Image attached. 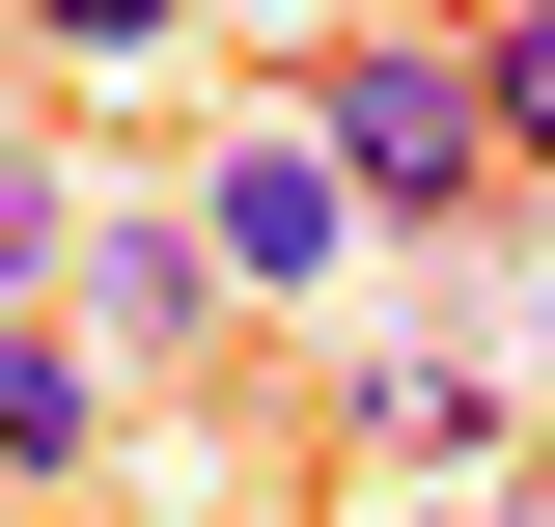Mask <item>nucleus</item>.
<instances>
[{
	"instance_id": "f257e3e1",
	"label": "nucleus",
	"mask_w": 555,
	"mask_h": 527,
	"mask_svg": "<svg viewBox=\"0 0 555 527\" xmlns=\"http://www.w3.org/2000/svg\"><path fill=\"white\" fill-rule=\"evenodd\" d=\"M306 112H334L361 222H416V250H473V222H500V112H473V56H444V28H334V56H306Z\"/></svg>"
},
{
	"instance_id": "423d86ee",
	"label": "nucleus",
	"mask_w": 555,
	"mask_h": 527,
	"mask_svg": "<svg viewBox=\"0 0 555 527\" xmlns=\"http://www.w3.org/2000/svg\"><path fill=\"white\" fill-rule=\"evenodd\" d=\"M0 56H56V83H139V56H195V0H0Z\"/></svg>"
},
{
	"instance_id": "9d476101",
	"label": "nucleus",
	"mask_w": 555,
	"mask_h": 527,
	"mask_svg": "<svg viewBox=\"0 0 555 527\" xmlns=\"http://www.w3.org/2000/svg\"><path fill=\"white\" fill-rule=\"evenodd\" d=\"M389 527H528V500H389Z\"/></svg>"
},
{
	"instance_id": "0eeeda50",
	"label": "nucleus",
	"mask_w": 555,
	"mask_h": 527,
	"mask_svg": "<svg viewBox=\"0 0 555 527\" xmlns=\"http://www.w3.org/2000/svg\"><path fill=\"white\" fill-rule=\"evenodd\" d=\"M56 278H83V195H56V139H0V333H56Z\"/></svg>"
},
{
	"instance_id": "f03ea898",
	"label": "nucleus",
	"mask_w": 555,
	"mask_h": 527,
	"mask_svg": "<svg viewBox=\"0 0 555 527\" xmlns=\"http://www.w3.org/2000/svg\"><path fill=\"white\" fill-rule=\"evenodd\" d=\"M195 250L250 278V306H306V278L361 250V167H334V112H306V83H278V112H250V139L195 167Z\"/></svg>"
},
{
	"instance_id": "20e7f679",
	"label": "nucleus",
	"mask_w": 555,
	"mask_h": 527,
	"mask_svg": "<svg viewBox=\"0 0 555 527\" xmlns=\"http://www.w3.org/2000/svg\"><path fill=\"white\" fill-rule=\"evenodd\" d=\"M500 445H528V389H500L473 333H416V361H361V472H416V500H473Z\"/></svg>"
},
{
	"instance_id": "39448f33",
	"label": "nucleus",
	"mask_w": 555,
	"mask_h": 527,
	"mask_svg": "<svg viewBox=\"0 0 555 527\" xmlns=\"http://www.w3.org/2000/svg\"><path fill=\"white\" fill-rule=\"evenodd\" d=\"M83 445H112V361H83V333H0V472H28V500H56Z\"/></svg>"
},
{
	"instance_id": "6e6552de",
	"label": "nucleus",
	"mask_w": 555,
	"mask_h": 527,
	"mask_svg": "<svg viewBox=\"0 0 555 527\" xmlns=\"http://www.w3.org/2000/svg\"><path fill=\"white\" fill-rule=\"evenodd\" d=\"M473 112H500V195H555V0L473 28Z\"/></svg>"
},
{
	"instance_id": "7ed1b4c3",
	"label": "nucleus",
	"mask_w": 555,
	"mask_h": 527,
	"mask_svg": "<svg viewBox=\"0 0 555 527\" xmlns=\"http://www.w3.org/2000/svg\"><path fill=\"white\" fill-rule=\"evenodd\" d=\"M83 333H112V361H222V333H250V278H222L195 222H139V195H83Z\"/></svg>"
},
{
	"instance_id": "1a4fd4ad",
	"label": "nucleus",
	"mask_w": 555,
	"mask_h": 527,
	"mask_svg": "<svg viewBox=\"0 0 555 527\" xmlns=\"http://www.w3.org/2000/svg\"><path fill=\"white\" fill-rule=\"evenodd\" d=\"M334 28H444V56H473V28H500V0H334Z\"/></svg>"
}]
</instances>
